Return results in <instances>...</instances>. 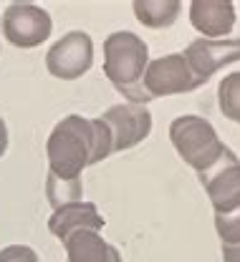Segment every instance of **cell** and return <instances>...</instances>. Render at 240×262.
Wrapping results in <instances>:
<instances>
[{
	"instance_id": "obj_14",
	"label": "cell",
	"mask_w": 240,
	"mask_h": 262,
	"mask_svg": "<svg viewBox=\"0 0 240 262\" xmlns=\"http://www.w3.org/2000/svg\"><path fill=\"white\" fill-rule=\"evenodd\" d=\"M217 101L225 119L240 124V71L228 73L217 86Z\"/></svg>"
},
{
	"instance_id": "obj_11",
	"label": "cell",
	"mask_w": 240,
	"mask_h": 262,
	"mask_svg": "<svg viewBox=\"0 0 240 262\" xmlns=\"http://www.w3.org/2000/svg\"><path fill=\"white\" fill-rule=\"evenodd\" d=\"M104 217L99 214L96 204L91 202H69V204H61L53 209L51 220H48V229L51 234H56L61 242H66L73 232H81V229H94L99 232L104 229Z\"/></svg>"
},
{
	"instance_id": "obj_5",
	"label": "cell",
	"mask_w": 240,
	"mask_h": 262,
	"mask_svg": "<svg viewBox=\"0 0 240 262\" xmlns=\"http://www.w3.org/2000/svg\"><path fill=\"white\" fill-rule=\"evenodd\" d=\"M200 86L203 81L192 73L182 53H167L149 61L142 78V89L149 96V101L159 96H174V94H192Z\"/></svg>"
},
{
	"instance_id": "obj_17",
	"label": "cell",
	"mask_w": 240,
	"mask_h": 262,
	"mask_svg": "<svg viewBox=\"0 0 240 262\" xmlns=\"http://www.w3.org/2000/svg\"><path fill=\"white\" fill-rule=\"evenodd\" d=\"M223 262H240V242L238 245H220Z\"/></svg>"
},
{
	"instance_id": "obj_1",
	"label": "cell",
	"mask_w": 240,
	"mask_h": 262,
	"mask_svg": "<svg viewBox=\"0 0 240 262\" xmlns=\"http://www.w3.org/2000/svg\"><path fill=\"white\" fill-rule=\"evenodd\" d=\"M114 154L111 134L102 119H84L78 114L64 116L46 141L48 179L46 194L56 207L81 202V171Z\"/></svg>"
},
{
	"instance_id": "obj_8",
	"label": "cell",
	"mask_w": 240,
	"mask_h": 262,
	"mask_svg": "<svg viewBox=\"0 0 240 262\" xmlns=\"http://www.w3.org/2000/svg\"><path fill=\"white\" fill-rule=\"evenodd\" d=\"M99 119L111 134L114 151H129L152 134V111L149 106H142V103L124 101V103L109 106Z\"/></svg>"
},
{
	"instance_id": "obj_4",
	"label": "cell",
	"mask_w": 240,
	"mask_h": 262,
	"mask_svg": "<svg viewBox=\"0 0 240 262\" xmlns=\"http://www.w3.org/2000/svg\"><path fill=\"white\" fill-rule=\"evenodd\" d=\"M3 38L15 48H35L51 38L53 20L51 13L35 3H10L0 20Z\"/></svg>"
},
{
	"instance_id": "obj_6",
	"label": "cell",
	"mask_w": 240,
	"mask_h": 262,
	"mask_svg": "<svg viewBox=\"0 0 240 262\" xmlns=\"http://www.w3.org/2000/svg\"><path fill=\"white\" fill-rule=\"evenodd\" d=\"M94 66V40L86 31H69L46 53V68L61 81H76Z\"/></svg>"
},
{
	"instance_id": "obj_7",
	"label": "cell",
	"mask_w": 240,
	"mask_h": 262,
	"mask_svg": "<svg viewBox=\"0 0 240 262\" xmlns=\"http://www.w3.org/2000/svg\"><path fill=\"white\" fill-rule=\"evenodd\" d=\"M215 214H230L240 207V159L235 151H225L207 171L197 174Z\"/></svg>"
},
{
	"instance_id": "obj_12",
	"label": "cell",
	"mask_w": 240,
	"mask_h": 262,
	"mask_svg": "<svg viewBox=\"0 0 240 262\" xmlns=\"http://www.w3.org/2000/svg\"><path fill=\"white\" fill-rule=\"evenodd\" d=\"M64 247L69 262H122V252L94 229L73 232Z\"/></svg>"
},
{
	"instance_id": "obj_18",
	"label": "cell",
	"mask_w": 240,
	"mask_h": 262,
	"mask_svg": "<svg viewBox=\"0 0 240 262\" xmlns=\"http://www.w3.org/2000/svg\"><path fill=\"white\" fill-rule=\"evenodd\" d=\"M8 151V126H5V119L0 116V157Z\"/></svg>"
},
{
	"instance_id": "obj_13",
	"label": "cell",
	"mask_w": 240,
	"mask_h": 262,
	"mask_svg": "<svg viewBox=\"0 0 240 262\" xmlns=\"http://www.w3.org/2000/svg\"><path fill=\"white\" fill-rule=\"evenodd\" d=\"M132 10L137 20L147 28H170L182 13L179 0H134Z\"/></svg>"
},
{
	"instance_id": "obj_3",
	"label": "cell",
	"mask_w": 240,
	"mask_h": 262,
	"mask_svg": "<svg viewBox=\"0 0 240 262\" xmlns=\"http://www.w3.org/2000/svg\"><path fill=\"white\" fill-rule=\"evenodd\" d=\"M170 141L174 151L179 154V159L187 166H192L197 174L207 171L228 151V146L220 141L215 126L197 114L177 116L170 124Z\"/></svg>"
},
{
	"instance_id": "obj_2",
	"label": "cell",
	"mask_w": 240,
	"mask_h": 262,
	"mask_svg": "<svg viewBox=\"0 0 240 262\" xmlns=\"http://www.w3.org/2000/svg\"><path fill=\"white\" fill-rule=\"evenodd\" d=\"M149 63V46L132 31H114L104 40V76L127 98V103L147 106L149 96L142 89V78Z\"/></svg>"
},
{
	"instance_id": "obj_15",
	"label": "cell",
	"mask_w": 240,
	"mask_h": 262,
	"mask_svg": "<svg viewBox=\"0 0 240 262\" xmlns=\"http://www.w3.org/2000/svg\"><path fill=\"white\" fill-rule=\"evenodd\" d=\"M215 232L220 245H238L240 242V207L230 214H215Z\"/></svg>"
},
{
	"instance_id": "obj_10",
	"label": "cell",
	"mask_w": 240,
	"mask_h": 262,
	"mask_svg": "<svg viewBox=\"0 0 240 262\" xmlns=\"http://www.w3.org/2000/svg\"><path fill=\"white\" fill-rule=\"evenodd\" d=\"M190 23L207 40H220L235 28V5L230 0H192Z\"/></svg>"
},
{
	"instance_id": "obj_9",
	"label": "cell",
	"mask_w": 240,
	"mask_h": 262,
	"mask_svg": "<svg viewBox=\"0 0 240 262\" xmlns=\"http://www.w3.org/2000/svg\"><path fill=\"white\" fill-rule=\"evenodd\" d=\"M182 56L190 63L192 73L203 83H207L220 68L240 61V38H223V40L197 38L185 48Z\"/></svg>"
},
{
	"instance_id": "obj_16",
	"label": "cell",
	"mask_w": 240,
	"mask_h": 262,
	"mask_svg": "<svg viewBox=\"0 0 240 262\" xmlns=\"http://www.w3.org/2000/svg\"><path fill=\"white\" fill-rule=\"evenodd\" d=\"M0 262H41L33 247L28 245H8L0 250Z\"/></svg>"
}]
</instances>
